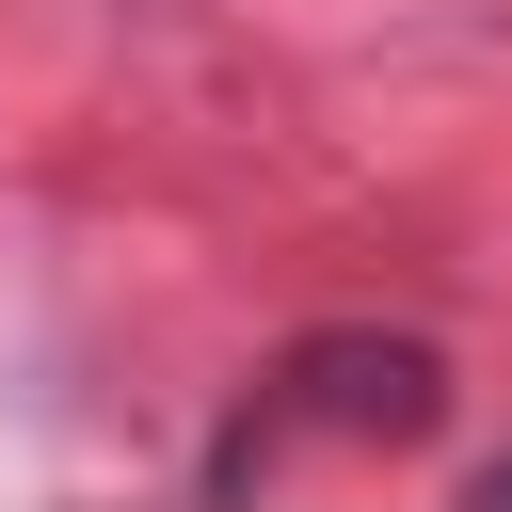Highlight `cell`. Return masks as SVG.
Here are the masks:
<instances>
[{"mask_svg": "<svg viewBox=\"0 0 512 512\" xmlns=\"http://www.w3.org/2000/svg\"><path fill=\"white\" fill-rule=\"evenodd\" d=\"M416 448V432H448V352L432 336H384V320H320V336H288L272 352V384H256V416L224 432V480L240 464H272V448Z\"/></svg>", "mask_w": 512, "mask_h": 512, "instance_id": "obj_1", "label": "cell"}, {"mask_svg": "<svg viewBox=\"0 0 512 512\" xmlns=\"http://www.w3.org/2000/svg\"><path fill=\"white\" fill-rule=\"evenodd\" d=\"M480 512H512V464H496V480H480Z\"/></svg>", "mask_w": 512, "mask_h": 512, "instance_id": "obj_2", "label": "cell"}]
</instances>
